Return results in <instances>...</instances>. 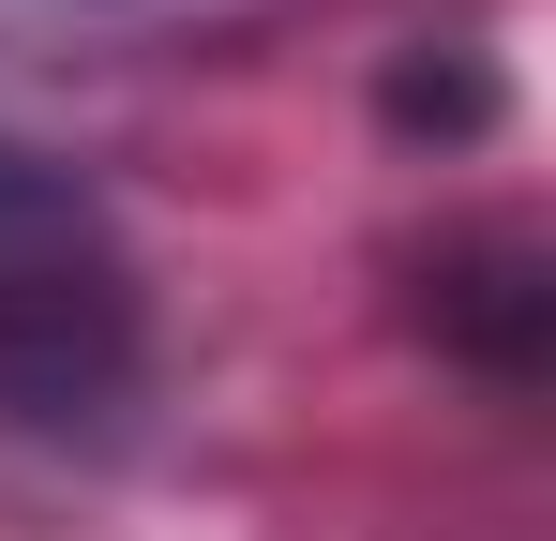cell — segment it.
Listing matches in <instances>:
<instances>
[{
    "label": "cell",
    "mask_w": 556,
    "mask_h": 541,
    "mask_svg": "<svg viewBox=\"0 0 556 541\" xmlns=\"http://www.w3.org/2000/svg\"><path fill=\"white\" fill-rule=\"evenodd\" d=\"M136 361H151V286L121 211L76 166L0 136V422L76 437L136 391Z\"/></svg>",
    "instance_id": "obj_1"
},
{
    "label": "cell",
    "mask_w": 556,
    "mask_h": 541,
    "mask_svg": "<svg viewBox=\"0 0 556 541\" xmlns=\"http://www.w3.org/2000/svg\"><path fill=\"white\" fill-rule=\"evenodd\" d=\"M437 301V347H466L496 391H527L542 376V347H556V256L527 241V226H466V241H437V270H421Z\"/></svg>",
    "instance_id": "obj_2"
}]
</instances>
